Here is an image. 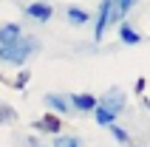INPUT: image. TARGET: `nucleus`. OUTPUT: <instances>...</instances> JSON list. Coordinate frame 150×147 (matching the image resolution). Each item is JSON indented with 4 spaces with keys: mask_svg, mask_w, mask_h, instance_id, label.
<instances>
[{
    "mask_svg": "<svg viewBox=\"0 0 150 147\" xmlns=\"http://www.w3.org/2000/svg\"><path fill=\"white\" fill-rule=\"evenodd\" d=\"M125 110V93L119 88H110L102 99H96V107H93V116H96V124L102 127H110L116 122V116Z\"/></svg>",
    "mask_w": 150,
    "mask_h": 147,
    "instance_id": "1",
    "label": "nucleus"
},
{
    "mask_svg": "<svg viewBox=\"0 0 150 147\" xmlns=\"http://www.w3.org/2000/svg\"><path fill=\"white\" fill-rule=\"evenodd\" d=\"M40 48L37 37H17L11 42H0V59L8 62V65H25V59L31 57L34 51Z\"/></svg>",
    "mask_w": 150,
    "mask_h": 147,
    "instance_id": "2",
    "label": "nucleus"
},
{
    "mask_svg": "<svg viewBox=\"0 0 150 147\" xmlns=\"http://www.w3.org/2000/svg\"><path fill=\"white\" fill-rule=\"evenodd\" d=\"M119 20V11H116V3L113 0H102L99 3V14H96V25H93V40L99 42L105 37V28L110 23H116Z\"/></svg>",
    "mask_w": 150,
    "mask_h": 147,
    "instance_id": "3",
    "label": "nucleus"
},
{
    "mask_svg": "<svg viewBox=\"0 0 150 147\" xmlns=\"http://www.w3.org/2000/svg\"><path fill=\"white\" fill-rule=\"evenodd\" d=\"M34 130L48 133V136H59V130H62V116H57V113H45V116H40V119L34 122Z\"/></svg>",
    "mask_w": 150,
    "mask_h": 147,
    "instance_id": "4",
    "label": "nucleus"
},
{
    "mask_svg": "<svg viewBox=\"0 0 150 147\" xmlns=\"http://www.w3.org/2000/svg\"><path fill=\"white\" fill-rule=\"evenodd\" d=\"M68 105L74 107V110L88 113V110L96 107V96H93V93H71V96H68Z\"/></svg>",
    "mask_w": 150,
    "mask_h": 147,
    "instance_id": "5",
    "label": "nucleus"
},
{
    "mask_svg": "<svg viewBox=\"0 0 150 147\" xmlns=\"http://www.w3.org/2000/svg\"><path fill=\"white\" fill-rule=\"evenodd\" d=\"M25 14L34 17V20H40V23H48L51 14H54V8H51V3H28L25 6Z\"/></svg>",
    "mask_w": 150,
    "mask_h": 147,
    "instance_id": "6",
    "label": "nucleus"
},
{
    "mask_svg": "<svg viewBox=\"0 0 150 147\" xmlns=\"http://www.w3.org/2000/svg\"><path fill=\"white\" fill-rule=\"evenodd\" d=\"M45 105H48L57 116H65L68 110H71L68 99H65V96H59V93H45Z\"/></svg>",
    "mask_w": 150,
    "mask_h": 147,
    "instance_id": "7",
    "label": "nucleus"
},
{
    "mask_svg": "<svg viewBox=\"0 0 150 147\" xmlns=\"http://www.w3.org/2000/svg\"><path fill=\"white\" fill-rule=\"evenodd\" d=\"M119 40L125 42V45H136V42H142V34L130 28V23H122L119 25Z\"/></svg>",
    "mask_w": 150,
    "mask_h": 147,
    "instance_id": "8",
    "label": "nucleus"
},
{
    "mask_svg": "<svg viewBox=\"0 0 150 147\" xmlns=\"http://www.w3.org/2000/svg\"><path fill=\"white\" fill-rule=\"evenodd\" d=\"M20 37V25L17 23H6L3 28H0V42H11Z\"/></svg>",
    "mask_w": 150,
    "mask_h": 147,
    "instance_id": "9",
    "label": "nucleus"
},
{
    "mask_svg": "<svg viewBox=\"0 0 150 147\" xmlns=\"http://www.w3.org/2000/svg\"><path fill=\"white\" fill-rule=\"evenodd\" d=\"M65 14H68V20H71V23H76V25H85V23H88V17H91L88 11H82V8H76V6H71Z\"/></svg>",
    "mask_w": 150,
    "mask_h": 147,
    "instance_id": "10",
    "label": "nucleus"
},
{
    "mask_svg": "<svg viewBox=\"0 0 150 147\" xmlns=\"http://www.w3.org/2000/svg\"><path fill=\"white\" fill-rule=\"evenodd\" d=\"M11 122H17V110L6 102H0V124H11Z\"/></svg>",
    "mask_w": 150,
    "mask_h": 147,
    "instance_id": "11",
    "label": "nucleus"
},
{
    "mask_svg": "<svg viewBox=\"0 0 150 147\" xmlns=\"http://www.w3.org/2000/svg\"><path fill=\"white\" fill-rule=\"evenodd\" d=\"M54 147H82V141L76 136H57L54 139Z\"/></svg>",
    "mask_w": 150,
    "mask_h": 147,
    "instance_id": "12",
    "label": "nucleus"
},
{
    "mask_svg": "<svg viewBox=\"0 0 150 147\" xmlns=\"http://www.w3.org/2000/svg\"><path fill=\"white\" fill-rule=\"evenodd\" d=\"M113 3H116V11H119V20H122V17H125L127 11H130V8H133L136 3H139V0H113Z\"/></svg>",
    "mask_w": 150,
    "mask_h": 147,
    "instance_id": "13",
    "label": "nucleus"
},
{
    "mask_svg": "<svg viewBox=\"0 0 150 147\" xmlns=\"http://www.w3.org/2000/svg\"><path fill=\"white\" fill-rule=\"evenodd\" d=\"M108 130H110V136H113V139H116V141H119V144H127V141H130V139H127V133H125V130H122V127H119V124H116V122L110 124Z\"/></svg>",
    "mask_w": 150,
    "mask_h": 147,
    "instance_id": "14",
    "label": "nucleus"
},
{
    "mask_svg": "<svg viewBox=\"0 0 150 147\" xmlns=\"http://www.w3.org/2000/svg\"><path fill=\"white\" fill-rule=\"evenodd\" d=\"M28 79H31V71H20V74H17V79L11 82V85H14L17 90H23L25 85H28Z\"/></svg>",
    "mask_w": 150,
    "mask_h": 147,
    "instance_id": "15",
    "label": "nucleus"
},
{
    "mask_svg": "<svg viewBox=\"0 0 150 147\" xmlns=\"http://www.w3.org/2000/svg\"><path fill=\"white\" fill-rule=\"evenodd\" d=\"M144 85H147L144 79H136V93H142V90H144Z\"/></svg>",
    "mask_w": 150,
    "mask_h": 147,
    "instance_id": "16",
    "label": "nucleus"
},
{
    "mask_svg": "<svg viewBox=\"0 0 150 147\" xmlns=\"http://www.w3.org/2000/svg\"><path fill=\"white\" fill-rule=\"evenodd\" d=\"M144 107H147V110H150V99H144Z\"/></svg>",
    "mask_w": 150,
    "mask_h": 147,
    "instance_id": "17",
    "label": "nucleus"
},
{
    "mask_svg": "<svg viewBox=\"0 0 150 147\" xmlns=\"http://www.w3.org/2000/svg\"><path fill=\"white\" fill-rule=\"evenodd\" d=\"M37 147H45V144H37Z\"/></svg>",
    "mask_w": 150,
    "mask_h": 147,
    "instance_id": "18",
    "label": "nucleus"
},
{
    "mask_svg": "<svg viewBox=\"0 0 150 147\" xmlns=\"http://www.w3.org/2000/svg\"><path fill=\"white\" fill-rule=\"evenodd\" d=\"M133 147H136V144H133Z\"/></svg>",
    "mask_w": 150,
    "mask_h": 147,
    "instance_id": "19",
    "label": "nucleus"
}]
</instances>
